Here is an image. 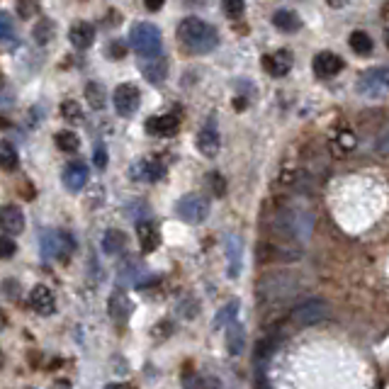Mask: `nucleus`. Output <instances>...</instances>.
Segmentation results:
<instances>
[{
	"instance_id": "obj_10",
	"label": "nucleus",
	"mask_w": 389,
	"mask_h": 389,
	"mask_svg": "<svg viewBox=\"0 0 389 389\" xmlns=\"http://www.w3.org/2000/svg\"><path fill=\"white\" fill-rule=\"evenodd\" d=\"M197 149H200L202 156H207V158H215L219 149H222V136H219L215 119H210L205 127L197 131Z\"/></svg>"
},
{
	"instance_id": "obj_29",
	"label": "nucleus",
	"mask_w": 389,
	"mask_h": 389,
	"mask_svg": "<svg viewBox=\"0 0 389 389\" xmlns=\"http://www.w3.org/2000/svg\"><path fill=\"white\" fill-rule=\"evenodd\" d=\"M54 35H56V25L49 18H42L35 25V30H32V37H35L37 44H49L54 40Z\"/></svg>"
},
{
	"instance_id": "obj_13",
	"label": "nucleus",
	"mask_w": 389,
	"mask_h": 389,
	"mask_svg": "<svg viewBox=\"0 0 389 389\" xmlns=\"http://www.w3.org/2000/svg\"><path fill=\"white\" fill-rule=\"evenodd\" d=\"M311 68H314V73L319 78H333V76H338L343 71V59L333 52H321L314 56Z\"/></svg>"
},
{
	"instance_id": "obj_42",
	"label": "nucleus",
	"mask_w": 389,
	"mask_h": 389,
	"mask_svg": "<svg viewBox=\"0 0 389 389\" xmlns=\"http://www.w3.org/2000/svg\"><path fill=\"white\" fill-rule=\"evenodd\" d=\"M124 54H127V47L122 42L109 44V59H124Z\"/></svg>"
},
{
	"instance_id": "obj_11",
	"label": "nucleus",
	"mask_w": 389,
	"mask_h": 389,
	"mask_svg": "<svg viewBox=\"0 0 389 389\" xmlns=\"http://www.w3.org/2000/svg\"><path fill=\"white\" fill-rule=\"evenodd\" d=\"M25 212L18 205H3L0 207V229L5 232V237H18L25 232Z\"/></svg>"
},
{
	"instance_id": "obj_1",
	"label": "nucleus",
	"mask_w": 389,
	"mask_h": 389,
	"mask_svg": "<svg viewBox=\"0 0 389 389\" xmlns=\"http://www.w3.org/2000/svg\"><path fill=\"white\" fill-rule=\"evenodd\" d=\"M270 229H273V234L282 241V244H289V241H302V239H309L311 229H314V217H311L309 210L285 207V210L275 212Z\"/></svg>"
},
{
	"instance_id": "obj_44",
	"label": "nucleus",
	"mask_w": 389,
	"mask_h": 389,
	"mask_svg": "<svg viewBox=\"0 0 389 389\" xmlns=\"http://www.w3.org/2000/svg\"><path fill=\"white\" fill-rule=\"evenodd\" d=\"M54 389H71V382L61 380V382H56V385H54Z\"/></svg>"
},
{
	"instance_id": "obj_38",
	"label": "nucleus",
	"mask_w": 389,
	"mask_h": 389,
	"mask_svg": "<svg viewBox=\"0 0 389 389\" xmlns=\"http://www.w3.org/2000/svg\"><path fill=\"white\" fill-rule=\"evenodd\" d=\"M15 253H18V244L3 234V237H0V258L8 261V258H13Z\"/></svg>"
},
{
	"instance_id": "obj_18",
	"label": "nucleus",
	"mask_w": 389,
	"mask_h": 389,
	"mask_svg": "<svg viewBox=\"0 0 389 389\" xmlns=\"http://www.w3.org/2000/svg\"><path fill=\"white\" fill-rule=\"evenodd\" d=\"M227 249V263H229V277H239L241 273V261H244V241L239 234H229L224 241Z\"/></svg>"
},
{
	"instance_id": "obj_40",
	"label": "nucleus",
	"mask_w": 389,
	"mask_h": 389,
	"mask_svg": "<svg viewBox=\"0 0 389 389\" xmlns=\"http://www.w3.org/2000/svg\"><path fill=\"white\" fill-rule=\"evenodd\" d=\"M210 185H212V190H215L217 197H224V195H227V180H224L217 171L210 173Z\"/></svg>"
},
{
	"instance_id": "obj_5",
	"label": "nucleus",
	"mask_w": 389,
	"mask_h": 389,
	"mask_svg": "<svg viewBox=\"0 0 389 389\" xmlns=\"http://www.w3.org/2000/svg\"><path fill=\"white\" fill-rule=\"evenodd\" d=\"M175 215L188 224H202L207 217H210V200L200 193H190L178 200Z\"/></svg>"
},
{
	"instance_id": "obj_14",
	"label": "nucleus",
	"mask_w": 389,
	"mask_h": 389,
	"mask_svg": "<svg viewBox=\"0 0 389 389\" xmlns=\"http://www.w3.org/2000/svg\"><path fill=\"white\" fill-rule=\"evenodd\" d=\"M292 64H294V59L287 49H280V52L263 56V68H265L273 78H282V76H287L289 71H292Z\"/></svg>"
},
{
	"instance_id": "obj_28",
	"label": "nucleus",
	"mask_w": 389,
	"mask_h": 389,
	"mask_svg": "<svg viewBox=\"0 0 389 389\" xmlns=\"http://www.w3.org/2000/svg\"><path fill=\"white\" fill-rule=\"evenodd\" d=\"M85 100L92 109H105L107 102V92L100 83H88L85 85Z\"/></svg>"
},
{
	"instance_id": "obj_35",
	"label": "nucleus",
	"mask_w": 389,
	"mask_h": 389,
	"mask_svg": "<svg viewBox=\"0 0 389 389\" xmlns=\"http://www.w3.org/2000/svg\"><path fill=\"white\" fill-rule=\"evenodd\" d=\"M15 40V25L8 13H0V42H13Z\"/></svg>"
},
{
	"instance_id": "obj_23",
	"label": "nucleus",
	"mask_w": 389,
	"mask_h": 389,
	"mask_svg": "<svg viewBox=\"0 0 389 389\" xmlns=\"http://www.w3.org/2000/svg\"><path fill=\"white\" fill-rule=\"evenodd\" d=\"M102 253L105 256H117L127 249V234L119 232V229H107L105 237H102Z\"/></svg>"
},
{
	"instance_id": "obj_6",
	"label": "nucleus",
	"mask_w": 389,
	"mask_h": 389,
	"mask_svg": "<svg viewBox=\"0 0 389 389\" xmlns=\"http://www.w3.org/2000/svg\"><path fill=\"white\" fill-rule=\"evenodd\" d=\"M328 314H331V309H328L324 299H306V302H302L299 306H294L289 319L297 326H314L319 324V321H324Z\"/></svg>"
},
{
	"instance_id": "obj_16",
	"label": "nucleus",
	"mask_w": 389,
	"mask_h": 389,
	"mask_svg": "<svg viewBox=\"0 0 389 389\" xmlns=\"http://www.w3.org/2000/svg\"><path fill=\"white\" fill-rule=\"evenodd\" d=\"M30 304H32V309L42 316H52L54 311H56V297H54V292L47 287V285H37V287H32Z\"/></svg>"
},
{
	"instance_id": "obj_9",
	"label": "nucleus",
	"mask_w": 389,
	"mask_h": 389,
	"mask_svg": "<svg viewBox=\"0 0 389 389\" xmlns=\"http://www.w3.org/2000/svg\"><path fill=\"white\" fill-rule=\"evenodd\" d=\"M139 71L149 83L158 85L168 76V59L163 56V52L153 54V56H139Z\"/></svg>"
},
{
	"instance_id": "obj_19",
	"label": "nucleus",
	"mask_w": 389,
	"mask_h": 389,
	"mask_svg": "<svg viewBox=\"0 0 389 389\" xmlns=\"http://www.w3.org/2000/svg\"><path fill=\"white\" fill-rule=\"evenodd\" d=\"M107 309H109V316H112L117 324H124V321H127L131 316V309H134V304H131L129 294L124 292V289H117V292H112V297H109Z\"/></svg>"
},
{
	"instance_id": "obj_30",
	"label": "nucleus",
	"mask_w": 389,
	"mask_h": 389,
	"mask_svg": "<svg viewBox=\"0 0 389 389\" xmlns=\"http://www.w3.org/2000/svg\"><path fill=\"white\" fill-rule=\"evenodd\" d=\"M56 146L61 149L64 153H76L80 149V139H78V134L76 131H71V129H61V131H56Z\"/></svg>"
},
{
	"instance_id": "obj_2",
	"label": "nucleus",
	"mask_w": 389,
	"mask_h": 389,
	"mask_svg": "<svg viewBox=\"0 0 389 389\" xmlns=\"http://www.w3.org/2000/svg\"><path fill=\"white\" fill-rule=\"evenodd\" d=\"M178 42L193 54H207L217 49L219 35L210 22L200 18H185L178 25Z\"/></svg>"
},
{
	"instance_id": "obj_26",
	"label": "nucleus",
	"mask_w": 389,
	"mask_h": 389,
	"mask_svg": "<svg viewBox=\"0 0 389 389\" xmlns=\"http://www.w3.org/2000/svg\"><path fill=\"white\" fill-rule=\"evenodd\" d=\"M20 163V156H18V149H15L10 141H0V171H15Z\"/></svg>"
},
{
	"instance_id": "obj_4",
	"label": "nucleus",
	"mask_w": 389,
	"mask_h": 389,
	"mask_svg": "<svg viewBox=\"0 0 389 389\" xmlns=\"http://www.w3.org/2000/svg\"><path fill=\"white\" fill-rule=\"evenodd\" d=\"M129 44L139 56H153L163 52L161 30L151 22H136L129 32Z\"/></svg>"
},
{
	"instance_id": "obj_34",
	"label": "nucleus",
	"mask_w": 389,
	"mask_h": 389,
	"mask_svg": "<svg viewBox=\"0 0 389 389\" xmlns=\"http://www.w3.org/2000/svg\"><path fill=\"white\" fill-rule=\"evenodd\" d=\"M15 10L22 20H30V18H37L40 15V3H32V0H20L15 3Z\"/></svg>"
},
{
	"instance_id": "obj_27",
	"label": "nucleus",
	"mask_w": 389,
	"mask_h": 389,
	"mask_svg": "<svg viewBox=\"0 0 389 389\" xmlns=\"http://www.w3.org/2000/svg\"><path fill=\"white\" fill-rule=\"evenodd\" d=\"M237 314H239V299H232L229 304H224L219 309V314L215 316V328H224L237 324Z\"/></svg>"
},
{
	"instance_id": "obj_32",
	"label": "nucleus",
	"mask_w": 389,
	"mask_h": 389,
	"mask_svg": "<svg viewBox=\"0 0 389 389\" xmlns=\"http://www.w3.org/2000/svg\"><path fill=\"white\" fill-rule=\"evenodd\" d=\"M350 49H353L355 54H360V56H363V54H370L372 52V40L368 35H365V32H353V35H350Z\"/></svg>"
},
{
	"instance_id": "obj_7",
	"label": "nucleus",
	"mask_w": 389,
	"mask_h": 389,
	"mask_svg": "<svg viewBox=\"0 0 389 389\" xmlns=\"http://www.w3.org/2000/svg\"><path fill=\"white\" fill-rule=\"evenodd\" d=\"M358 90L363 92V95H370V97H377L385 90H389V64L380 66V68L365 71L358 80Z\"/></svg>"
},
{
	"instance_id": "obj_25",
	"label": "nucleus",
	"mask_w": 389,
	"mask_h": 389,
	"mask_svg": "<svg viewBox=\"0 0 389 389\" xmlns=\"http://www.w3.org/2000/svg\"><path fill=\"white\" fill-rule=\"evenodd\" d=\"M227 348H229V353H232V355L244 353V348H246V331H244V326H241L239 321L227 328Z\"/></svg>"
},
{
	"instance_id": "obj_36",
	"label": "nucleus",
	"mask_w": 389,
	"mask_h": 389,
	"mask_svg": "<svg viewBox=\"0 0 389 389\" xmlns=\"http://www.w3.org/2000/svg\"><path fill=\"white\" fill-rule=\"evenodd\" d=\"M212 380H205V377H200L197 372H185L183 375V387L185 389H210L207 385H210Z\"/></svg>"
},
{
	"instance_id": "obj_8",
	"label": "nucleus",
	"mask_w": 389,
	"mask_h": 389,
	"mask_svg": "<svg viewBox=\"0 0 389 389\" xmlns=\"http://www.w3.org/2000/svg\"><path fill=\"white\" fill-rule=\"evenodd\" d=\"M112 100H114V109H117L119 117H131V114L139 109L141 92H139V88H136V85L122 83V85H117Z\"/></svg>"
},
{
	"instance_id": "obj_22",
	"label": "nucleus",
	"mask_w": 389,
	"mask_h": 389,
	"mask_svg": "<svg viewBox=\"0 0 389 389\" xmlns=\"http://www.w3.org/2000/svg\"><path fill=\"white\" fill-rule=\"evenodd\" d=\"M136 237H139V246L144 253H153L161 244V234H158L156 224L153 222H139L136 227Z\"/></svg>"
},
{
	"instance_id": "obj_21",
	"label": "nucleus",
	"mask_w": 389,
	"mask_h": 389,
	"mask_svg": "<svg viewBox=\"0 0 389 389\" xmlns=\"http://www.w3.org/2000/svg\"><path fill=\"white\" fill-rule=\"evenodd\" d=\"M68 40L76 49H90L92 42H95V27L90 22H76L73 27L68 30Z\"/></svg>"
},
{
	"instance_id": "obj_37",
	"label": "nucleus",
	"mask_w": 389,
	"mask_h": 389,
	"mask_svg": "<svg viewBox=\"0 0 389 389\" xmlns=\"http://www.w3.org/2000/svg\"><path fill=\"white\" fill-rule=\"evenodd\" d=\"M224 13H227V18L239 20L241 15L246 13V3H241V0H227V3H224Z\"/></svg>"
},
{
	"instance_id": "obj_20",
	"label": "nucleus",
	"mask_w": 389,
	"mask_h": 389,
	"mask_svg": "<svg viewBox=\"0 0 389 389\" xmlns=\"http://www.w3.org/2000/svg\"><path fill=\"white\" fill-rule=\"evenodd\" d=\"M64 183L71 193H78L88 185V166L83 161H71L68 166L64 168Z\"/></svg>"
},
{
	"instance_id": "obj_24",
	"label": "nucleus",
	"mask_w": 389,
	"mask_h": 389,
	"mask_svg": "<svg viewBox=\"0 0 389 389\" xmlns=\"http://www.w3.org/2000/svg\"><path fill=\"white\" fill-rule=\"evenodd\" d=\"M273 25L280 32H287V35L302 30V20H299V15L294 13V10H277V13L273 15Z\"/></svg>"
},
{
	"instance_id": "obj_31",
	"label": "nucleus",
	"mask_w": 389,
	"mask_h": 389,
	"mask_svg": "<svg viewBox=\"0 0 389 389\" xmlns=\"http://www.w3.org/2000/svg\"><path fill=\"white\" fill-rule=\"evenodd\" d=\"M59 112H61V117L68 119L71 124H80V122H83V109H80L78 102H73V100H64L61 107H59Z\"/></svg>"
},
{
	"instance_id": "obj_33",
	"label": "nucleus",
	"mask_w": 389,
	"mask_h": 389,
	"mask_svg": "<svg viewBox=\"0 0 389 389\" xmlns=\"http://www.w3.org/2000/svg\"><path fill=\"white\" fill-rule=\"evenodd\" d=\"M331 144L336 146V151L348 153L355 149V136L350 134V131H336V134L331 136Z\"/></svg>"
},
{
	"instance_id": "obj_45",
	"label": "nucleus",
	"mask_w": 389,
	"mask_h": 389,
	"mask_svg": "<svg viewBox=\"0 0 389 389\" xmlns=\"http://www.w3.org/2000/svg\"><path fill=\"white\" fill-rule=\"evenodd\" d=\"M146 8L153 10V13H156V10H161V8H163V3H146Z\"/></svg>"
},
{
	"instance_id": "obj_15",
	"label": "nucleus",
	"mask_w": 389,
	"mask_h": 389,
	"mask_svg": "<svg viewBox=\"0 0 389 389\" xmlns=\"http://www.w3.org/2000/svg\"><path fill=\"white\" fill-rule=\"evenodd\" d=\"M166 175V166H163L158 158H144V161H136L131 166V178L134 180H146V183H156Z\"/></svg>"
},
{
	"instance_id": "obj_17",
	"label": "nucleus",
	"mask_w": 389,
	"mask_h": 389,
	"mask_svg": "<svg viewBox=\"0 0 389 389\" xmlns=\"http://www.w3.org/2000/svg\"><path fill=\"white\" fill-rule=\"evenodd\" d=\"M180 129V117L175 112L168 114H156L146 122V131L151 136H175V131Z\"/></svg>"
},
{
	"instance_id": "obj_39",
	"label": "nucleus",
	"mask_w": 389,
	"mask_h": 389,
	"mask_svg": "<svg viewBox=\"0 0 389 389\" xmlns=\"http://www.w3.org/2000/svg\"><path fill=\"white\" fill-rule=\"evenodd\" d=\"M92 161H95V168H97V171H105V168H107V161H109L107 146H105V144H97V146H95V153H92Z\"/></svg>"
},
{
	"instance_id": "obj_3",
	"label": "nucleus",
	"mask_w": 389,
	"mask_h": 389,
	"mask_svg": "<svg viewBox=\"0 0 389 389\" xmlns=\"http://www.w3.org/2000/svg\"><path fill=\"white\" fill-rule=\"evenodd\" d=\"M302 289V277H297L289 270L270 273L258 280V297L265 302H277V299H289Z\"/></svg>"
},
{
	"instance_id": "obj_12",
	"label": "nucleus",
	"mask_w": 389,
	"mask_h": 389,
	"mask_svg": "<svg viewBox=\"0 0 389 389\" xmlns=\"http://www.w3.org/2000/svg\"><path fill=\"white\" fill-rule=\"evenodd\" d=\"M73 239L68 234H47L42 237V253L47 256H56V258H68L71 251H73Z\"/></svg>"
},
{
	"instance_id": "obj_41",
	"label": "nucleus",
	"mask_w": 389,
	"mask_h": 389,
	"mask_svg": "<svg viewBox=\"0 0 389 389\" xmlns=\"http://www.w3.org/2000/svg\"><path fill=\"white\" fill-rule=\"evenodd\" d=\"M375 149L380 153H385V156H389V124L380 131V136H377V141H375Z\"/></svg>"
},
{
	"instance_id": "obj_43",
	"label": "nucleus",
	"mask_w": 389,
	"mask_h": 389,
	"mask_svg": "<svg viewBox=\"0 0 389 389\" xmlns=\"http://www.w3.org/2000/svg\"><path fill=\"white\" fill-rule=\"evenodd\" d=\"M105 389H134V387L127 385V382H112V385H107Z\"/></svg>"
}]
</instances>
